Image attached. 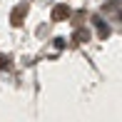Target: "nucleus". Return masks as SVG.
<instances>
[{"label": "nucleus", "instance_id": "obj_1", "mask_svg": "<svg viewBox=\"0 0 122 122\" xmlns=\"http://www.w3.org/2000/svg\"><path fill=\"white\" fill-rule=\"evenodd\" d=\"M67 15H70V8H67V5H57V8L52 10V18L55 20H62V18H67Z\"/></svg>", "mask_w": 122, "mask_h": 122}]
</instances>
